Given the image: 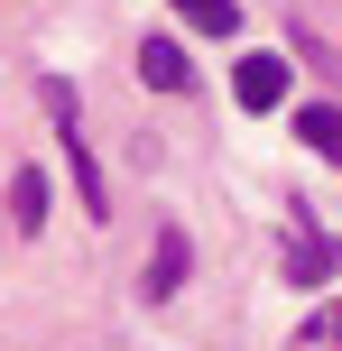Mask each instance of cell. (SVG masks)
<instances>
[{
	"instance_id": "obj_1",
	"label": "cell",
	"mask_w": 342,
	"mask_h": 351,
	"mask_svg": "<svg viewBox=\"0 0 342 351\" xmlns=\"http://www.w3.org/2000/svg\"><path fill=\"white\" fill-rule=\"evenodd\" d=\"M232 93H241V111H278V102H287V56H269V47L241 56V65H232Z\"/></svg>"
},
{
	"instance_id": "obj_2",
	"label": "cell",
	"mask_w": 342,
	"mask_h": 351,
	"mask_svg": "<svg viewBox=\"0 0 342 351\" xmlns=\"http://www.w3.org/2000/svg\"><path fill=\"white\" fill-rule=\"evenodd\" d=\"M139 84L148 93H185V84H195V65H185L176 37H139Z\"/></svg>"
},
{
	"instance_id": "obj_3",
	"label": "cell",
	"mask_w": 342,
	"mask_h": 351,
	"mask_svg": "<svg viewBox=\"0 0 342 351\" xmlns=\"http://www.w3.org/2000/svg\"><path fill=\"white\" fill-rule=\"evenodd\" d=\"M296 139L342 167V102H296Z\"/></svg>"
},
{
	"instance_id": "obj_4",
	"label": "cell",
	"mask_w": 342,
	"mask_h": 351,
	"mask_svg": "<svg viewBox=\"0 0 342 351\" xmlns=\"http://www.w3.org/2000/svg\"><path fill=\"white\" fill-rule=\"evenodd\" d=\"M185 287V231H158V259H148V296H176Z\"/></svg>"
},
{
	"instance_id": "obj_5",
	"label": "cell",
	"mask_w": 342,
	"mask_h": 351,
	"mask_svg": "<svg viewBox=\"0 0 342 351\" xmlns=\"http://www.w3.org/2000/svg\"><path fill=\"white\" fill-rule=\"evenodd\" d=\"M10 222H19V231L47 222V176H37V167H19V185H10Z\"/></svg>"
},
{
	"instance_id": "obj_6",
	"label": "cell",
	"mask_w": 342,
	"mask_h": 351,
	"mask_svg": "<svg viewBox=\"0 0 342 351\" xmlns=\"http://www.w3.org/2000/svg\"><path fill=\"white\" fill-rule=\"evenodd\" d=\"M287 278H296V287H324V278H333V241H315V231H306V241L287 250Z\"/></svg>"
},
{
	"instance_id": "obj_7",
	"label": "cell",
	"mask_w": 342,
	"mask_h": 351,
	"mask_svg": "<svg viewBox=\"0 0 342 351\" xmlns=\"http://www.w3.org/2000/svg\"><path fill=\"white\" fill-rule=\"evenodd\" d=\"M176 19H185V28H204V37H232V28H241L232 0H176Z\"/></svg>"
},
{
	"instance_id": "obj_8",
	"label": "cell",
	"mask_w": 342,
	"mask_h": 351,
	"mask_svg": "<svg viewBox=\"0 0 342 351\" xmlns=\"http://www.w3.org/2000/svg\"><path fill=\"white\" fill-rule=\"evenodd\" d=\"M315 333H324V342H342V305H324V315H315Z\"/></svg>"
}]
</instances>
